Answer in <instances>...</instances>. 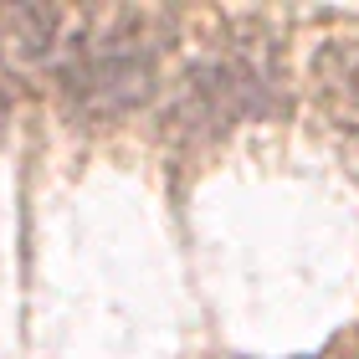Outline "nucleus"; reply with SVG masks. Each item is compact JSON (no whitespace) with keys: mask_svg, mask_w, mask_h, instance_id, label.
Returning a JSON list of instances; mask_svg holds the SVG:
<instances>
[{"mask_svg":"<svg viewBox=\"0 0 359 359\" xmlns=\"http://www.w3.org/2000/svg\"><path fill=\"white\" fill-rule=\"evenodd\" d=\"M313 88L323 113L359 139V36H334L313 52Z\"/></svg>","mask_w":359,"mask_h":359,"instance_id":"3","label":"nucleus"},{"mask_svg":"<svg viewBox=\"0 0 359 359\" xmlns=\"http://www.w3.org/2000/svg\"><path fill=\"white\" fill-rule=\"evenodd\" d=\"M0 118H6V93H0Z\"/></svg>","mask_w":359,"mask_h":359,"instance_id":"4","label":"nucleus"},{"mask_svg":"<svg viewBox=\"0 0 359 359\" xmlns=\"http://www.w3.org/2000/svg\"><path fill=\"white\" fill-rule=\"evenodd\" d=\"M262 103L257 93V72L236 57H205L195 62L190 77H185V97L175 108V123H190V128H226L231 118H241L247 108Z\"/></svg>","mask_w":359,"mask_h":359,"instance_id":"2","label":"nucleus"},{"mask_svg":"<svg viewBox=\"0 0 359 359\" xmlns=\"http://www.w3.org/2000/svg\"><path fill=\"white\" fill-rule=\"evenodd\" d=\"M62 88L88 113H128L154 93V52L134 26H113L97 36H77L62 52Z\"/></svg>","mask_w":359,"mask_h":359,"instance_id":"1","label":"nucleus"}]
</instances>
